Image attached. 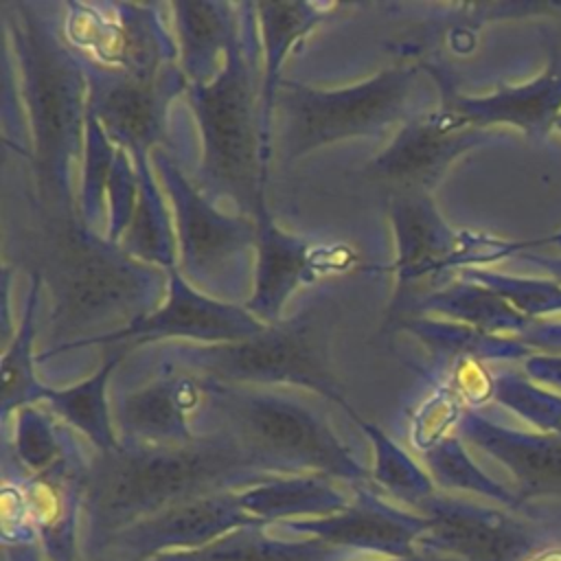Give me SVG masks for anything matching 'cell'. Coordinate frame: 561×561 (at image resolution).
<instances>
[{"label":"cell","mask_w":561,"mask_h":561,"mask_svg":"<svg viewBox=\"0 0 561 561\" xmlns=\"http://www.w3.org/2000/svg\"><path fill=\"white\" fill-rule=\"evenodd\" d=\"M526 370L533 379H539V381H561V357H550V355H533L528 362H526Z\"/></svg>","instance_id":"34"},{"label":"cell","mask_w":561,"mask_h":561,"mask_svg":"<svg viewBox=\"0 0 561 561\" xmlns=\"http://www.w3.org/2000/svg\"><path fill=\"white\" fill-rule=\"evenodd\" d=\"M456 432L513 473L519 506L533 497H561V432H517L471 408L462 412Z\"/></svg>","instance_id":"16"},{"label":"cell","mask_w":561,"mask_h":561,"mask_svg":"<svg viewBox=\"0 0 561 561\" xmlns=\"http://www.w3.org/2000/svg\"><path fill=\"white\" fill-rule=\"evenodd\" d=\"M316 528L335 541L351 543H377V546H403L410 537L408 528L377 511H351L346 515L324 519Z\"/></svg>","instance_id":"30"},{"label":"cell","mask_w":561,"mask_h":561,"mask_svg":"<svg viewBox=\"0 0 561 561\" xmlns=\"http://www.w3.org/2000/svg\"><path fill=\"white\" fill-rule=\"evenodd\" d=\"M333 320L331 300L318 298L296 316L280 318L241 342H169L158 353V366L197 381L309 388L337 403L357 423L362 416L348 403L331 362Z\"/></svg>","instance_id":"5"},{"label":"cell","mask_w":561,"mask_h":561,"mask_svg":"<svg viewBox=\"0 0 561 561\" xmlns=\"http://www.w3.org/2000/svg\"><path fill=\"white\" fill-rule=\"evenodd\" d=\"M491 138L443 105L401 125L390 145L366 164L370 180L394 186V193H432L449 164Z\"/></svg>","instance_id":"10"},{"label":"cell","mask_w":561,"mask_h":561,"mask_svg":"<svg viewBox=\"0 0 561 561\" xmlns=\"http://www.w3.org/2000/svg\"><path fill=\"white\" fill-rule=\"evenodd\" d=\"M528 259H533V261H537L541 267H546L554 278H557V283L561 285V259H548V256H533V254H526Z\"/></svg>","instance_id":"35"},{"label":"cell","mask_w":561,"mask_h":561,"mask_svg":"<svg viewBox=\"0 0 561 561\" xmlns=\"http://www.w3.org/2000/svg\"><path fill=\"white\" fill-rule=\"evenodd\" d=\"M256 471L265 469L219 430L182 445L121 443L112 451H99L85 478V497L105 524H123L219 493Z\"/></svg>","instance_id":"4"},{"label":"cell","mask_w":561,"mask_h":561,"mask_svg":"<svg viewBox=\"0 0 561 561\" xmlns=\"http://www.w3.org/2000/svg\"><path fill=\"white\" fill-rule=\"evenodd\" d=\"M421 64H399L340 90H322L280 79L276 105L283 121V153L289 162L329 142L359 136H383L421 112Z\"/></svg>","instance_id":"7"},{"label":"cell","mask_w":561,"mask_h":561,"mask_svg":"<svg viewBox=\"0 0 561 561\" xmlns=\"http://www.w3.org/2000/svg\"><path fill=\"white\" fill-rule=\"evenodd\" d=\"M85 72L88 112L112 142L131 158L151 156L167 140L169 103L188 85L180 68L173 66L158 81H140L92 64H85Z\"/></svg>","instance_id":"11"},{"label":"cell","mask_w":561,"mask_h":561,"mask_svg":"<svg viewBox=\"0 0 561 561\" xmlns=\"http://www.w3.org/2000/svg\"><path fill=\"white\" fill-rule=\"evenodd\" d=\"M256 219V261L252 294L245 309L263 324L280 320L285 302L309 280L313 272L324 267L322 254L305 239L283 230L267 206L259 210Z\"/></svg>","instance_id":"17"},{"label":"cell","mask_w":561,"mask_h":561,"mask_svg":"<svg viewBox=\"0 0 561 561\" xmlns=\"http://www.w3.org/2000/svg\"><path fill=\"white\" fill-rule=\"evenodd\" d=\"M390 221L397 241L392 270L399 283L454 267L462 232L445 224L430 193H394L390 199Z\"/></svg>","instance_id":"18"},{"label":"cell","mask_w":561,"mask_h":561,"mask_svg":"<svg viewBox=\"0 0 561 561\" xmlns=\"http://www.w3.org/2000/svg\"><path fill=\"white\" fill-rule=\"evenodd\" d=\"M169 287L162 305L142 322L127 331L110 335L99 346H123L134 351L142 344L162 340L195 342V344H224L241 342L261 333L267 324L256 320L243 305L219 300L195 289L173 265L167 270Z\"/></svg>","instance_id":"12"},{"label":"cell","mask_w":561,"mask_h":561,"mask_svg":"<svg viewBox=\"0 0 561 561\" xmlns=\"http://www.w3.org/2000/svg\"><path fill=\"white\" fill-rule=\"evenodd\" d=\"M134 164L138 171V202L118 245L145 263L171 270L178 265V243L169 202L156 182L151 156H138Z\"/></svg>","instance_id":"22"},{"label":"cell","mask_w":561,"mask_h":561,"mask_svg":"<svg viewBox=\"0 0 561 561\" xmlns=\"http://www.w3.org/2000/svg\"><path fill=\"white\" fill-rule=\"evenodd\" d=\"M554 127L561 131V114H559V118H557V123H554Z\"/></svg>","instance_id":"38"},{"label":"cell","mask_w":561,"mask_h":561,"mask_svg":"<svg viewBox=\"0 0 561 561\" xmlns=\"http://www.w3.org/2000/svg\"><path fill=\"white\" fill-rule=\"evenodd\" d=\"M15 451L31 469L50 467L61 454V434L55 430L44 405H26L18 410Z\"/></svg>","instance_id":"31"},{"label":"cell","mask_w":561,"mask_h":561,"mask_svg":"<svg viewBox=\"0 0 561 561\" xmlns=\"http://www.w3.org/2000/svg\"><path fill=\"white\" fill-rule=\"evenodd\" d=\"M430 539L467 561H528L550 546L543 530L517 515L454 500H427Z\"/></svg>","instance_id":"13"},{"label":"cell","mask_w":561,"mask_h":561,"mask_svg":"<svg viewBox=\"0 0 561 561\" xmlns=\"http://www.w3.org/2000/svg\"><path fill=\"white\" fill-rule=\"evenodd\" d=\"M434 81L440 88L443 107L482 129L504 123L539 140L554 127L561 114V48H552V57L537 79L524 85L500 88L486 96H465L445 77L434 75Z\"/></svg>","instance_id":"14"},{"label":"cell","mask_w":561,"mask_h":561,"mask_svg":"<svg viewBox=\"0 0 561 561\" xmlns=\"http://www.w3.org/2000/svg\"><path fill=\"white\" fill-rule=\"evenodd\" d=\"M118 147L105 134L103 125L88 112L85 127V151H83V178L81 193L77 195L79 219L94 232H99V224L107 221V186L114 169ZM101 234V232H99Z\"/></svg>","instance_id":"25"},{"label":"cell","mask_w":561,"mask_h":561,"mask_svg":"<svg viewBox=\"0 0 561 561\" xmlns=\"http://www.w3.org/2000/svg\"><path fill=\"white\" fill-rule=\"evenodd\" d=\"M197 383L202 388L197 412L213 419V430L232 436L265 471H318L346 480L366 478V471L327 421L305 403L252 386Z\"/></svg>","instance_id":"6"},{"label":"cell","mask_w":561,"mask_h":561,"mask_svg":"<svg viewBox=\"0 0 561 561\" xmlns=\"http://www.w3.org/2000/svg\"><path fill=\"white\" fill-rule=\"evenodd\" d=\"M239 500L243 508L261 515L324 511L340 504L337 493L322 480H313V478L272 480L270 484L241 493Z\"/></svg>","instance_id":"27"},{"label":"cell","mask_w":561,"mask_h":561,"mask_svg":"<svg viewBox=\"0 0 561 561\" xmlns=\"http://www.w3.org/2000/svg\"><path fill=\"white\" fill-rule=\"evenodd\" d=\"M543 243H559L561 245V232H554V234H550L546 239H537V245H543Z\"/></svg>","instance_id":"37"},{"label":"cell","mask_w":561,"mask_h":561,"mask_svg":"<svg viewBox=\"0 0 561 561\" xmlns=\"http://www.w3.org/2000/svg\"><path fill=\"white\" fill-rule=\"evenodd\" d=\"M416 309L462 320L467 327H473L478 331L493 333V335L504 331L524 333L530 320L522 316L515 307H511L493 289L467 278L451 283L447 287H440L434 294L425 296L416 305Z\"/></svg>","instance_id":"24"},{"label":"cell","mask_w":561,"mask_h":561,"mask_svg":"<svg viewBox=\"0 0 561 561\" xmlns=\"http://www.w3.org/2000/svg\"><path fill=\"white\" fill-rule=\"evenodd\" d=\"M241 24L219 75L186 85L202 158L195 186L217 206L230 202L239 215L256 217L265 204L272 123L263 105V48L254 2H239Z\"/></svg>","instance_id":"3"},{"label":"cell","mask_w":561,"mask_h":561,"mask_svg":"<svg viewBox=\"0 0 561 561\" xmlns=\"http://www.w3.org/2000/svg\"><path fill=\"white\" fill-rule=\"evenodd\" d=\"M357 425L375 447V478L397 493L427 497L432 484L427 476L408 458V454L397 447L375 423L359 419Z\"/></svg>","instance_id":"28"},{"label":"cell","mask_w":561,"mask_h":561,"mask_svg":"<svg viewBox=\"0 0 561 561\" xmlns=\"http://www.w3.org/2000/svg\"><path fill=\"white\" fill-rule=\"evenodd\" d=\"M340 4L313 2H254L261 48H263V105L265 118L272 123L278 92V70L296 42L313 31Z\"/></svg>","instance_id":"20"},{"label":"cell","mask_w":561,"mask_h":561,"mask_svg":"<svg viewBox=\"0 0 561 561\" xmlns=\"http://www.w3.org/2000/svg\"><path fill=\"white\" fill-rule=\"evenodd\" d=\"M423 454H425V462H427L430 471L443 486L467 489V491L493 497L511 508H519L515 493H511L502 484L493 482L486 473L480 471V467H476V462L465 451L460 436L449 434Z\"/></svg>","instance_id":"26"},{"label":"cell","mask_w":561,"mask_h":561,"mask_svg":"<svg viewBox=\"0 0 561 561\" xmlns=\"http://www.w3.org/2000/svg\"><path fill=\"white\" fill-rule=\"evenodd\" d=\"M528 561H561V548L546 546L537 554H533Z\"/></svg>","instance_id":"36"},{"label":"cell","mask_w":561,"mask_h":561,"mask_svg":"<svg viewBox=\"0 0 561 561\" xmlns=\"http://www.w3.org/2000/svg\"><path fill=\"white\" fill-rule=\"evenodd\" d=\"M467 410L465 401L458 397V392L449 386L443 383L434 390V394L423 401V405L419 408V414L414 419V445L421 447L423 451H427L430 447H434L438 440H443L449 427H456L462 412Z\"/></svg>","instance_id":"32"},{"label":"cell","mask_w":561,"mask_h":561,"mask_svg":"<svg viewBox=\"0 0 561 561\" xmlns=\"http://www.w3.org/2000/svg\"><path fill=\"white\" fill-rule=\"evenodd\" d=\"M2 24L20 66L31 173L42 215L75 217L72 175L83 162L88 127V72L42 4L4 2Z\"/></svg>","instance_id":"2"},{"label":"cell","mask_w":561,"mask_h":561,"mask_svg":"<svg viewBox=\"0 0 561 561\" xmlns=\"http://www.w3.org/2000/svg\"><path fill=\"white\" fill-rule=\"evenodd\" d=\"M31 291L26 298L24 316L18 327V333H13V340L2 353V419L7 421L9 412L22 410L26 405H37L44 401L46 386L37 381L33 362L37 359L33 355V342L37 337L39 327V298H42V274L37 270H31Z\"/></svg>","instance_id":"23"},{"label":"cell","mask_w":561,"mask_h":561,"mask_svg":"<svg viewBox=\"0 0 561 561\" xmlns=\"http://www.w3.org/2000/svg\"><path fill=\"white\" fill-rule=\"evenodd\" d=\"M202 388L182 373L158 370V375L118 394L114 405L116 430L127 445H182L193 440L191 414L199 410Z\"/></svg>","instance_id":"15"},{"label":"cell","mask_w":561,"mask_h":561,"mask_svg":"<svg viewBox=\"0 0 561 561\" xmlns=\"http://www.w3.org/2000/svg\"><path fill=\"white\" fill-rule=\"evenodd\" d=\"M127 353L129 351L123 346H110L105 362L94 375L70 388H48L44 401L39 403L85 434L99 447V451H112L121 445L107 403V381Z\"/></svg>","instance_id":"21"},{"label":"cell","mask_w":561,"mask_h":561,"mask_svg":"<svg viewBox=\"0 0 561 561\" xmlns=\"http://www.w3.org/2000/svg\"><path fill=\"white\" fill-rule=\"evenodd\" d=\"M188 561H311V552H307L302 548L248 541L241 546L210 550V552L188 559Z\"/></svg>","instance_id":"33"},{"label":"cell","mask_w":561,"mask_h":561,"mask_svg":"<svg viewBox=\"0 0 561 561\" xmlns=\"http://www.w3.org/2000/svg\"><path fill=\"white\" fill-rule=\"evenodd\" d=\"M64 39L85 61L140 81H158L175 64L178 46L153 4L68 2Z\"/></svg>","instance_id":"9"},{"label":"cell","mask_w":561,"mask_h":561,"mask_svg":"<svg viewBox=\"0 0 561 561\" xmlns=\"http://www.w3.org/2000/svg\"><path fill=\"white\" fill-rule=\"evenodd\" d=\"M151 167L173 215L178 270L202 294L241 302L252 294L256 261V219L226 213L206 197L173 156L158 147Z\"/></svg>","instance_id":"8"},{"label":"cell","mask_w":561,"mask_h":561,"mask_svg":"<svg viewBox=\"0 0 561 561\" xmlns=\"http://www.w3.org/2000/svg\"><path fill=\"white\" fill-rule=\"evenodd\" d=\"M178 46V68L188 85L213 81L239 33V2L182 0L169 4Z\"/></svg>","instance_id":"19"},{"label":"cell","mask_w":561,"mask_h":561,"mask_svg":"<svg viewBox=\"0 0 561 561\" xmlns=\"http://www.w3.org/2000/svg\"><path fill=\"white\" fill-rule=\"evenodd\" d=\"M491 399L528 419L541 432H561V397H554L517 375L493 377Z\"/></svg>","instance_id":"29"},{"label":"cell","mask_w":561,"mask_h":561,"mask_svg":"<svg viewBox=\"0 0 561 561\" xmlns=\"http://www.w3.org/2000/svg\"><path fill=\"white\" fill-rule=\"evenodd\" d=\"M35 265L50 296L44 348L37 362L99 346L131 329L167 298L169 274L90 230L79 215L46 217L35 245Z\"/></svg>","instance_id":"1"}]
</instances>
